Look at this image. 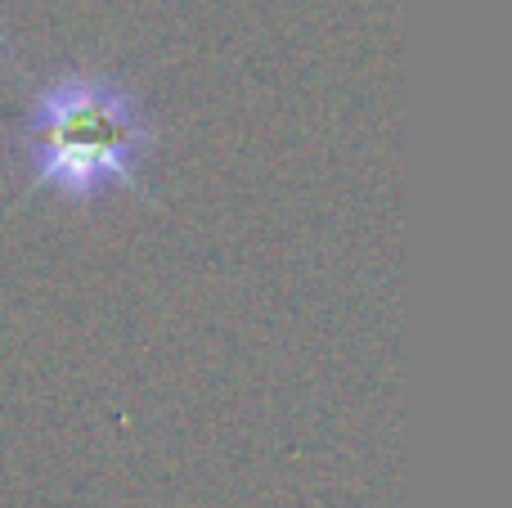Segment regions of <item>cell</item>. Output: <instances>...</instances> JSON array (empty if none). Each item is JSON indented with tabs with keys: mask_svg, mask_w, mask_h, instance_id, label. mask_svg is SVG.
Here are the masks:
<instances>
[{
	"mask_svg": "<svg viewBox=\"0 0 512 508\" xmlns=\"http://www.w3.org/2000/svg\"><path fill=\"white\" fill-rule=\"evenodd\" d=\"M153 144V126L144 122L131 90L117 81L59 77L32 99L23 131V149L32 162V189H54L72 203L140 185V158Z\"/></svg>",
	"mask_w": 512,
	"mask_h": 508,
	"instance_id": "6da1fadb",
	"label": "cell"
}]
</instances>
